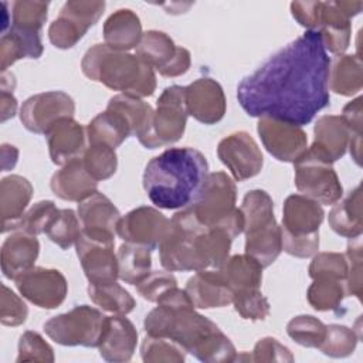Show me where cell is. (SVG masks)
I'll return each mask as SVG.
<instances>
[{"mask_svg":"<svg viewBox=\"0 0 363 363\" xmlns=\"http://www.w3.org/2000/svg\"><path fill=\"white\" fill-rule=\"evenodd\" d=\"M329 67L319 33L306 30L247 75L237 99L250 116L308 125L329 105Z\"/></svg>","mask_w":363,"mask_h":363,"instance_id":"6da1fadb","label":"cell"},{"mask_svg":"<svg viewBox=\"0 0 363 363\" xmlns=\"http://www.w3.org/2000/svg\"><path fill=\"white\" fill-rule=\"evenodd\" d=\"M208 174V163L197 149L170 147L150 159L143 172V189L150 201L164 210L187 207Z\"/></svg>","mask_w":363,"mask_h":363,"instance_id":"7a4b0ae2","label":"cell"},{"mask_svg":"<svg viewBox=\"0 0 363 363\" xmlns=\"http://www.w3.org/2000/svg\"><path fill=\"white\" fill-rule=\"evenodd\" d=\"M143 320L146 335L167 337L176 342L186 353L193 352L218 326L194 311V305L184 289L176 286L167 289Z\"/></svg>","mask_w":363,"mask_h":363,"instance_id":"3957f363","label":"cell"},{"mask_svg":"<svg viewBox=\"0 0 363 363\" xmlns=\"http://www.w3.org/2000/svg\"><path fill=\"white\" fill-rule=\"evenodd\" d=\"M81 69L86 78L138 98L153 95L155 69L133 54L95 44L82 57Z\"/></svg>","mask_w":363,"mask_h":363,"instance_id":"277c9868","label":"cell"},{"mask_svg":"<svg viewBox=\"0 0 363 363\" xmlns=\"http://www.w3.org/2000/svg\"><path fill=\"white\" fill-rule=\"evenodd\" d=\"M237 187L224 172L208 173L187 208L207 228H220L233 240L244 231V216L235 207Z\"/></svg>","mask_w":363,"mask_h":363,"instance_id":"5b68a950","label":"cell"},{"mask_svg":"<svg viewBox=\"0 0 363 363\" xmlns=\"http://www.w3.org/2000/svg\"><path fill=\"white\" fill-rule=\"evenodd\" d=\"M206 230L207 227L187 207L174 213L159 244L162 267L170 272L207 269L208 264L204 254Z\"/></svg>","mask_w":363,"mask_h":363,"instance_id":"8992f818","label":"cell"},{"mask_svg":"<svg viewBox=\"0 0 363 363\" xmlns=\"http://www.w3.org/2000/svg\"><path fill=\"white\" fill-rule=\"evenodd\" d=\"M245 233V254L262 268L269 267L282 251L281 227L274 216V201L264 190L248 191L241 203Z\"/></svg>","mask_w":363,"mask_h":363,"instance_id":"52a82bcc","label":"cell"},{"mask_svg":"<svg viewBox=\"0 0 363 363\" xmlns=\"http://www.w3.org/2000/svg\"><path fill=\"white\" fill-rule=\"evenodd\" d=\"M186 86L172 85L160 94L147 132L139 138V143L147 149L169 146L182 139L186 123Z\"/></svg>","mask_w":363,"mask_h":363,"instance_id":"ba28073f","label":"cell"},{"mask_svg":"<svg viewBox=\"0 0 363 363\" xmlns=\"http://www.w3.org/2000/svg\"><path fill=\"white\" fill-rule=\"evenodd\" d=\"M295 186L306 197L319 204L333 206L343 196V187L333 163L308 147L295 162Z\"/></svg>","mask_w":363,"mask_h":363,"instance_id":"9c48e42d","label":"cell"},{"mask_svg":"<svg viewBox=\"0 0 363 363\" xmlns=\"http://www.w3.org/2000/svg\"><path fill=\"white\" fill-rule=\"evenodd\" d=\"M104 313L89 305H78L44 323L47 336L62 346L96 347L102 335Z\"/></svg>","mask_w":363,"mask_h":363,"instance_id":"30bf717a","label":"cell"},{"mask_svg":"<svg viewBox=\"0 0 363 363\" xmlns=\"http://www.w3.org/2000/svg\"><path fill=\"white\" fill-rule=\"evenodd\" d=\"M105 1H67L58 17L48 27V38L55 48L68 50L85 35V33L101 18Z\"/></svg>","mask_w":363,"mask_h":363,"instance_id":"8fae6325","label":"cell"},{"mask_svg":"<svg viewBox=\"0 0 363 363\" xmlns=\"http://www.w3.org/2000/svg\"><path fill=\"white\" fill-rule=\"evenodd\" d=\"M135 55L167 78L186 74L191 64L190 51L184 47H177L170 35L159 30L143 33Z\"/></svg>","mask_w":363,"mask_h":363,"instance_id":"7c38bea8","label":"cell"},{"mask_svg":"<svg viewBox=\"0 0 363 363\" xmlns=\"http://www.w3.org/2000/svg\"><path fill=\"white\" fill-rule=\"evenodd\" d=\"M363 1H320L315 31L319 33L326 51L343 54L352 37L350 18L360 13Z\"/></svg>","mask_w":363,"mask_h":363,"instance_id":"4fadbf2b","label":"cell"},{"mask_svg":"<svg viewBox=\"0 0 363 363\" xmlns=\"http://www.w3.org/2000/svg\"><path fill=\"white\" fill-rule=\"evenodd\" d=\"M74 99L64 91H47L27 98L20 108V121L33 133L45 135L62 118H72Z\"/></svg>","mask_w":363,"mask_h":363,"instance_id":"5bb4252c","label":"cell"},{"mask_svg":"<svg viewBox=\"0 0 363 363\" xmlns=\"http://www.w3.org/2000/svg\"><path fill=\"white\" fill-rule=\"evenodd\" d=\"M14 282L20 295L41 309L58 308L68 294L67 279L55 268L31 267Z\"/></svg>","mask_w":363,"mask_h":363,"instance_id":"9a60e30c","label":"cell"},{"mask_svg":"<svg viewBox=\"0 0 363 363\" xmlns=\"http://www.w3.org/2000/svg\"><path fill=\"white\" fill-rule=\"evenodd\" d=\"M217 156L237 182L257 176L264 164L259 146L254 138L244 130L230 133L221 139L217 146Z\"/></svg>","mask_w":363,"mask_h":363,"instance_id":"2e32d148","label":"cell"},{"mask_svg":"<svg viewBox=\"0 0 363 363\" xmlns=\"http://www.w3.org/2000/svg\"><path fill=\"white\" fill-rule=\"evenodd\" d=\"M111 238L92 237L81 231L75 242L77 255L89 284L112 282L119 278L118 257Z\"/></svg>","mask_w":363,"mask_h":363,"instance_id":"e0dca14e","label":"cell"},{"mask_svg":"<svg viewBox=\"0 0 363 363\" xmlns=\"http://www.w3.org/2000/svg\"><path fill=\"white\" fill-rule=\"evenodd\" d=\"M257 132L267 152L279 162L294 163L308 149V135L298 125L262 116Z\"/></svg>","mask_w":363,"mask_h":363,"instance_id":"ac0fdd59","label":"cell"},{"mask_svg":"<svg viewBox=\"0 0 363 363\" xmlns=\"http://www.w3.org/2000/svg\"><path fill=\"white\" fill-rule=\"evenodd\" d=\"M170 220L159 210L140 206L121 217L116 234L125 241L139 244L150 251L157 248L163 240Z\"/></svg>","mask_w":363,"mask_h":363,"instance_id":"d6986e66","label":"cell"},{"mask_svg":"<svg viewBox=\"0 0 363 363\" xmlns=\"http://www.w3.org/2000/svg\"><path fill=\"white\" fill-rule=\"evenodd\" d=\"M186 109L204 125H214L224 118L227 101L223 86L213 78L203 77L186 86Z\"/></svg>","mask_w":363,"mask_h":363,"instance_id":"ffe728a7","label":"cell"},{"mask_svg":"<svg viewBox=\"0 0 363 363\" xmlns=\"http://www.w3.org/2000/svg\"><path fill=\"white\" fill-rule=\"evenodd\" d=\"M138 330L125 315L106 316L98 350L104 360L112 363L129 362L136 350Z\"/></svg>","mask_w":363,"mask_h":363,"instance_id":"44dd1931","label":"cell"},{"mask_svg":"<svg viewBox=\"0 0 363 363\" xmlns=\"http://www.w3.org/2000/svg\"><path fill=\"white\" fill-rule=\"evenodd\" d=\"M323 217L325 211L318 201L303 194H291L284 201L281 233L289 237L319 234Z\"/></svg>","mask_w":363,"mask_h":363,"instance_id":"7402d4cb","label":"cell"},{"mask_svg":"<svg viewBox=\"0 0 363 363\" xmlns=\"http://www.w3.org/2000/svg\"><path fill=\"white\" fill-rule=\"evenodd\" d=\"M77 214L82 233L92 237L115 240L116 227L122 216L105 194L95 191L78 204Z\"/></svg>","mask_w":363,"mask_h":363,"instance_id":"603a6c76","label":"cell"},{"mask_svg":"<svg viewBox=\"0 0 363 363\" xmlns=\"http://www.w3.org/2000/svg\"><path fill=\"white\" fill-rule=\"evenodd\" d=\"M51 162L64 166L79 159L86 149V132L74 118H62L45 133Z\"/></svg>","mask_w":363,"mask_h":363,"instance_id":"cb8c5ba5","label":"cell"},{"mask_svg":"<svg viewBox=\"0 0 363 363\" xmlns=\"http://www.w3.org/2000/svg\"><path fill=\"white\" fill-rule=\"evenodd\" d=\"M184 291L194 308H223L233 302V291L223 278L220 269H201L187 279Z\"/></svg>","mask_w":363,"mask_h":363,"instance_id":"d4e9b609","label":"cell"},{"mask_svg":"<svg viewBox=\"0 0 363 363\" xmlns=\"http://www.w3.org/2000/svg\"><path fill=\"white\" fill-rule=\"evenodd\" d=\"M50 187L61 200L81 203L98 191V182L86 172L79 157L57 170L51 177Z\"/></svg>","mask_w":363,"mask_h":363,"instance_id":"484cf974","label":"cell"},{"mask_svg":"<svg viewBox=\"0 0 363 363\" xmlns=\"http://www.w3.org/2000/svg\"><path fill=\"white\" fill-rule=\"evenodd\" d=\"M40 252V242L35 235L11 231L4 240L0 252L1 272L7 279H16L18 275L34 267Z\"/></svg>","mask_w":363,"mask_h":363,"instance_id":"4316f807","label":"cell"},{"mask_svg":"<svg viewBox=\"0 0 363 363\" xmlns=\"http://www.w3.org/2000/svg\"><path fill=\"white\" fill-rule=\"evenodd\" d=\"M33 197L31 183L20 176L10 174L0 182V214L1 233L11 231L13 225L23 217Z\"/></svg>","mask_w":363,"mask_h":363,"instance_id":"83f0119b","label":"cell"},{"mask_svg":"<svg viewBox=\"0 0 363 363\" xmlns=\"http://www.w3.org/2000/svg\"><path fill=\"white\" fill-rule=\"evenodd\" d=\"M313 135L315 138L311 147L323 157L333 163L345 156L350 140V132L340 115L320 116L313 126Z\"/></svg>","mask_w":363,"mask_h":363,"instance_id":"f1b7e54d","label":"cell"},{"mask_svg":"<svg viewBox=\"0 0 363 363\" xmlns=\"http://www.w3.org/2000/svg\"><path fill=\"white\" fill-rule=\"evenodd\" d=\"M102 34L104 44L116 51L136 48L143 35L140 20L130 9H119L113 11L104 23Z\"/></svg>","mask_w":363,"mask_h":363,"instance_id":"f546056e","label":"cell"},{"mask_svg":"<svg viewBox=\"0 0 363 363\" xmlns=\"http://www.w3.org/2000/svg\"><path fill=\"white\" fill-rule=\"evenodd\" d=\"M329 227L339 235L356 238L362 235V186L357 184L349 194L333 204L329 211Z\"/></svg>","mask_w":363,"mask_h":363,"instance_id":"4dcf8cb0","label":"cell"},{"mask_svg":"<svg viewBox=\"0 0 363 363\" xmlns=\"http://www.w3.org/2000/svg\"><path fill=\"white\" fill-rule=\"evenodd\" d=\"M328 86L337 95L353 96L363 86L362 60L357 54H340L330 61Z\"/></svg>","mask_w":363,"mask_h":363,"instance_id":"1f68e13d","label":"cell"},{"mask_svg":"<svg viewBox=\"0 0 363 363\" xmlns=\"http://www.w3.org/2000/svg\"><path fill=\"white\" fill-rule=\"evenodd\" d=\"M44 51L41 34H28L10 27L0 40V68L7 71L21 58H40Z\"/></svg>","mask_w":363,"mask_h":363,"instance_id":"d6a6232c","label":"cell"},{"mask_svg":"<svg viewBox=\"0 0 363 363\" xmlns=\"http://www.w3.org/2000/svg\"><path fill=\"white\" fill-rule=\"evenodd\" d=\"M85 132L88 143H105L113 149L132 136L126 121L119 113L109 109L98 113L86 125Z\"/></svg>","mask_w":363,"mask_h":363,"instance_id":"836d02e7","label":"cell"},{"mask_svg":"<svg viewBox=\"0 0 363 363\" xmlns=\"http://www.w3.org/2000/svg\"><path fill=\"white\" fill-rule=\"evenodd\" d=\"M233 294L241 289L259 288L262 282V265L248 254L228 257L218 268Z\"/></svg>","mask_w":363,"mask_h":363,"instance_id":"e575fe53","label":"cell"},{"mask_svg":"<svg viewBox=\"0 0 363 363\" xmlns=\"http://www.w3.org/2000/svg\"><path fill=\"white\" fill-rule=\"evenodd\" d=\"M106 109L119 113L129 125L132 136H136L138 139L147 132L153 116V109L147 102L128 94H118L112 96Z\"/></svg>","mask_w":363,"mask_h":363,"instance_id":"d590c367","label":"cell"},{"mask_svg":"<svg viewBox=\"0 0 363 363\" xmlns=\"http://www.w3.org/2000/svg\"><path fill=\"white\" fill-rule=\"evenodd\" d=\"M118 269L119 278L129 285H138L152 271V255L150 250L132 242H123L118 252Z\"/></svg>","mask_w":363,"mask_h":363,"instance_id":"8d00e7d4","label":"cell"},{"mask_svg":"<svg viewBox=\"0 0 363 363\" xmlns=\"http://www.w3.org/2000/svg\"><path fill=\"white\" fill-rule=\"evenodd\" d=\"M88 296L102 311L113 315H128L136 306L133 296L116 281L89 284Z\"/></svg>","mask_w":363,"mask_h":363,"instance_id":"74e56055","label":"cell"},{"mask_svg":"<svg viewBox=\"0 0 363 363\" xmlns=\"http://www.w3.org/2000/svg\"><path fill=\"white\" fill-rule=\"evenodd\" d=\"M346 295L345 281L333 278H316L306 291L309 305L319 312L337 309Z\"/></svg>","mask_w":363,"mask_h":363,"instance_id":"f35d334b","label":"cell"},{"mask_svg":"<svg viewBox=\"0 0 363 363\" xmlns=\"http://www.w3.org/2000/svg\"><path fill=\"white\" fill-rule=\"evenodd\" d=\"M47 1L18 0L11 3V26L13 28L28 33L41 34V28L48 16Z\"/></svg>","mask_w":363,"mask_h":363,"instance_id":"ab89813d","label":"cell"},{"mask_svg":"<svg viewBox=\"0 0 363 363\" xmlns=\"http://www.w3.org/2000/svg\"><path fill=\"white\" fill-rule=\"evenodd\" d=\"M81 159L86 172L96 182L112 177L118 169V156L115 149L105 143H88Z\"/></svg>","mask_w":363,"mask_h":363,"instance_id":"60d3db41","label":"cell"},{"mask_svg":"<svg viewBox=\"0 0 363 363\" xmlns=\"http://www.w3.org/2000/svg\"><path fill=\"white\" fill-rule=\"evenodd\" d=\"M81 231L82 227L78 214L71 208H61L48 224L45 234L61 250H68L75 245Z\"/></svg>","mask_w":363,"mask_h":363,"instance_id":"b9f144b4","label":"cell"},{"mask_svg":"<svg viewBox=\"0 0 363 363\" xmlns=\"http://www.w3.org/2000/svg\"><path fill=\"white\" fill-rule=\"evenodd\" d=\"M140 356L145 363H182L186 352L167 337L146 335L140 343Z\"/></svg>","mask_w":363,"mask_h":363,"instance_id":"7bdbcfd3","label":"cell"},{"mask_svg":"<svg viewBox=\"0 0 363 363\" xmlns=\"http://www.w3.org/2000/svg\"><path fill=\"white\" fill-rule=\"evenodd\" d=\"M286 333L295 343L318 349L325 337L326 325L312 315H298L288 322Z\"/></svg>","mask_w":363,"mask_h":363,"instance_id":"ee69618b","label":"cell"},{"mask_svg":"<svg viewBox=\"0 0 363 363\" xmlns=\"http://www.w3.org/2000/svg\"><path fill=\"white\" fill-rule=\"evenodd\" d=\"M357 340L359 336L353 329L333 323L326 326L325 337L318 349L329 357H347L354 352Z\"/></svg>","mask_w":363,"mask_h":363,"instance_id":"f6af8a7d","label":"cell"},{"mask_svg":"<svg viewBox=\"0 0 363 363\" xmlns=\"http://www.w3.org/2000/svg\"><path fill=\"white\" fill-rule=\"evenodd\" d=\"M58 208L51 200H41L34 203L23 217L13 225L11 231H23L31 235L45 233L48 224L52 221Z\"/></svg>","mask_w":363,"mask_h":363,"instance_id":"bcb514c9","label":"cell"},{"mask_svg":"<svg viewBox=\"0 0 363 363\" xmlns=\"http://www.w3.org/2000/svg\"><path fill=\"white\" fill-rule=\"evenodd\" d=\"M193 356L206 363H225L235 362L237 350L233 342L218 329L201 342Z\"/></svg>","mask_w":363,"mask_h":363,"instance_id":"7dc6e473","label":"cell"},{"mask_svg":"<svg viewBox=\"0 0 363 363\" xmlns=\"http://www.w3.org/2000/svg\"><path fill=\"white\" fill-rule=\"evenodd\" d=\"M234 309L242 319L264 320L269 315V302L261 294L259 288L241 289L233 295Z\"/></svg>","mask_w":363,"mask_h":363,"instance_id":"c3c4849f","label":"cell"},{"mask_svg":"<svg viewBox=\"0 0 363 363\" xmlns=\"http://www.w3.org/2000/svg\"><path fill=\"white\" fill-rule=\"evenodd\" d=\"M308 272L312 279L333 278L345 281L347 274L346 257L340 252H318L313 255Z\"/></svg>","mask_w":363,"mask_h":363,"instance_id":"681fc988","label":"cell"},{"mask_svg":"<svg viewBox=\"0 0 363 363\" xmlns=\"http://www.w3.org/2000/svg\"><path fill=\"white\" fill-rule=\"evenodd\" d=\"M55 360L52 347L44 337L33 330L24 332L18 339V354L16 362H43L52 363Z\"/></svg>","mask_w":363,"mask_h":363,"instance_id":"f907efd6","label":"cell"},{"mask_svg":"<svg viewBox=\"0 0 363 363\" xmlns=\"http://www.w3.org/2000/svg\"><path fill=\"white\" fill-rule=\"evenodd\" d=\"M346 261H347V274L345 278L346 294L356 296L359 301L362 298L363 285H362V240L360 237L350 238L346 250Z\"/></svg>","mask_w":363,"mask_h":363,"instance_id":"816d5d0a","label":"cell"},{"mask_svg":"<svg viewBox=\"0 0 363 363\" xmlns=\"http://www.w3.org/2000/svg\"><path fill=\"white\" fill-rule=\"evenodd\" d=\"M28 308L24 301L16 295L4 284L1 285V306H0V322L4 326H20L26 322Z\"/></svg>","mask_w":363,"mask_h":363,"instance_id":"f5cc1de1","label":"cell"},{"mask_svg":"<svg viewBox=\"0 0 363 363\" xmlns=\"http://www.w3.org/2000/svg\"><path fill=\"white\" fill-rule=\"evenodd\" d=\"M176 285L177 281L170 271H153L136 285V291L143 299L157 302L167 289Z\"/></svg>","mask_w":363,"mask_h":363,"instance_id":"db71d44e","label":"cell"},{"mask_svg":"<svg viewBox=\"0 0 363 363\" xmlns=\"http://www.w3.org/2000/svg\"><path fill=\"white\" fill-rule=\"evenodd\" d=\"M250 362H294L291 350L278 339L267 336L259 339L250 354Z\"/></svg>","mask_w":363,"mask_h":363,"instance_id":"11a10c76","label":"cell"},{"mask_svg":"<svg viewBox=\"0 0 363 363\" xmlns=\"http://www.w3.org/2000/svg\"><path fill=\"white\" fill-rule=\"evenodd\" d=\"M282 250L296 258H309L319 250V234L311 237H289L281 233Z\"/></svg>","mask_w":363,"mask_h":363,"instance_id":"9f6ffc18","label":"cell"},{"mask_svg":"<svg viewBox=\"0 0 363 363\" xmlns=\"http://www.w3.org/2000/svg\"><path fill=\"white\" fill-rule=\"evenodd\" d=\"M320 1H292L291 14L292 17L306 30L315 31Z\"/></svg>","mask_w":363,"mask_h":363,"instance_id":"6f0895ef","label":"cell"},{"mask_svg":"<svg viewBox=\"0 0 363 363\" xmlns=\"http://www.w3.org/2000/svg\"><path fill=\"white\" fill-rule=\"evenodd\" d=\"M363 98L359 95L357 98H354L353 101L347 102L343 106L342 111V119L346 123L349 132H350V138L352 136H362V126H363V121H362V112H363V106H362Z\"/></svg>","mask_w":363,"mask_h":363,"instance_id":"680465c9","label":"cell"},{"mask_svg":"<svg viewBox=\"0 0 363 363\" xmlns=\"http://www.w3.org/2000/svg\"><path fill=\"white\" fill-rule=\"evenodd\" d=\"M0 111H1V122L13 118L17 112V99L13 95V91L1 89L0 94Z\"/></svg>","mask_w":363,"mask_h":363,"instance_id":"91938a15","label":"cell"},{"mask_svg":"<svg viewBox=\"0 0 363 363\" xmlns=\"http://www.w3.org/2000/svg\"><path fill=\"white\" fill-rule=\"evenodd\" d=\"M18 159V149L13 145L3 143L1 145V170H10L16 166Z\"/></svg>","mask_w":363,"mask_h":363,"instance_id":"94428289","label":"cell"}]
</instances>
